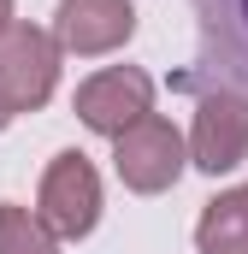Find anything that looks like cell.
I'll use <instances>...</instances> for the list:
<instances>
[{"label":"cell","mask_w":248,"mask_h":254,"mask_svg":"<svg viewBox=\"0 0 248 254\" xmlns=\"http://www.w3.org/2000/svg\"><path fill=\"white\" fill-rule=\"evenodd\" d=\"M60 89V42L36 24L0 30V107L6 113H42Z\"/></svg>","instance_id":"6da1fadb"},{"label":"cell","mask_w":248,"mask_h":254,"mask_svg":"<svg viewBox=\"0 0 248 254\" xmlns=\"http://www.w3.org/2000/svg\"><path fill=\"white\" fill-rule=\"evenodd\" d=\"M184 166H189L184 130L172 119H160V113H148L124 136H113V172H119L124 190H136V195H166L184 178Z\"/></svg>","instance_id":"7a4b0ae2"},{"label":"cell","mask_w":248,"mask_h":254,"mask_svg":"<svg viewBox=\"0 0 248 254\" xmlns=\"http://www.w3.org/2000/svg\"><path fill=\"white\" fill-rule=\"evenodd\" d=\"M36 219L60 237V243H77L101 225V172L89 166V154L65 148L48 160L42 172V195H36Z\"/></svg>","instance_id":"3957f363"},{"label":"cell","mask_w":248,"mask_h":254,"mask_svg":"<svg viewBox=\"0 0 248 254\" xmlns=\"http://www.w3.org/2000/svg\"><path fill=\"white\" fill-rule=\"evenodd\" d=\"M184 148H189V166H201L207 178L237 172V166L248 160V95H237V89L201 95Z\"/></svg>","instance_id":"277c9868"},{"label":"cell","mask_w":248,"mask_h":254,"mask_svg":"<svg viewBox=\"0 0 248 254\" xmlns=\"http://www.w3.org/2000/svg\"><path fill=\"white\" fill-rule=\"evenodd\" d=\"M71 107H77V119L95 136H124L136 119L154 113V77L136 71V65H107L89 83H77V101Z\"/></svg>","instance_id":"5b68a950"},{"label":"cell","mask_w":248,"mask_h":254,"mask_svg":"<svg viewBox=\"0 0 248 254\" xmlns=\"http://www.w3.org/2000/svg\"><path fill=\"white\" fill-rule=\"evenodd\" d=\"M48 36L60 42V54H77V60L119 54L136 36V6L130 0H60Z\"/></svg>","instance_id":"8992f818"},{"label":"cell","mask_w":248,"mask_h":254,"mask_svg":"<svg viewBox=\"0 0 248 254\" xmlns=\"http://www.w3.org/2000/svg\"><path fill=\"white\" fill-rule=\"evenodd\" d=\"M195 249L201 254H248V184L219 190L195 219Z\"/></svg>","instance_id":"52a82bcc"},{"label":"cell","mask_w":248,"mask_h":254,"mask_svg":"<svg viewBox=\"0 0 248 254\" xmlns=\"http://www.w3.org/2000/svg\"><path fill=\"white\" fill-rule=\"evenodd\" d=\"M0 254H60V237L18 201H0Z\"/></svg>","instance_id":"ba28073f"},{"label":"cell","mask_w":248,"mask_h":254,"mask_svg":"<svg viewBox=\"0 0 248 254\" xmlns=\"http://www.w3.org/2000/svg\"><path fill=\"white\" fill-rule=\"evenodd\" d=\"M6 24H12V0H0V30H6Z\"/></svg>","instance_id":"9c48e42d"},{"label":"cell","mask_w":248,"mask_h":254,"mask_svg":"<svg viewBox=\"0 0 248 254\" xmlns=\"http://www.w3.org/2000/svg\"><path fill=\"white\" fill-rule=\"evenodd\" d=\"M6 119H12V113H6V107H0V130H6Z\"/></svg>","instance_id":"30bf717a"},{"label":"cell","mask_w":248,"mask_h":254,"mask_svg":"<svg viewBox=\"0 0 248 254\" xmlns=\"http://www.w3.org/2000/svg\"><path fill=\"white\" fill-rule=\"evenodd\" d=\"M243 12H248V0H243Z\"/></svg>","instance_id":"8fae6325"}]
</instances>
